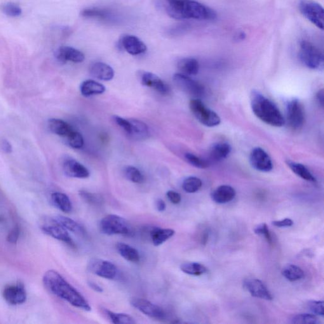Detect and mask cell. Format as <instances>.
Listing matches in <instances>:
<instances>
[{
    "label": "cell",
    "instance_id": "obj_11",
    "mask_svg": "<svg viewBox=\"0 0 324 324\" xmlns=\"http://www.w3.org/2000/svg\"><path fill=\"white\" fill-rule=\"evenodd\" d=\"M286 119L289 125L295 130L301 129L304 126V110L299 100L293 99L289 102L286 107Z\"/></svg>",
    "mask_w": 324,
    "mask_h": 324
},
{
    "label": "cell",
    "instance_id": "obj_5",
    "mask_svg": "<svg viewBox=\"0 0 324 324\" xmlns=\"http://www.w3.org/2000/svg\"><path fill=\"white\" fill-rule=\"evenodd\" d=\"M299 57L302 62L309 69H318L323 66V52L318 47L306 40L300 43Z\"/></svg>",
    "mask_w": 324,
    "mask_h": 324
},
{
    "label": "cell",
    "instance_id": "obj_29",
    "mask_svg": "<svg viewBox=\"0 0 324 324\" xmlns=\"http://www.w3.org/2000/svg\"><path fill=\"white\" fill-rule=\"evenodd\" d=\"M131 124L130 135L136 140H145L149 136V129L147 124L138 119H129Z\"/></svg>",
    "mask_w": 324,
    "mask_h": 324
},
{
    "label": "cell",
    "instance_id": "obj_4",
    "mask_svg": "<svg viewBox=\"0 0 324 324\" xmlns=\"http://www.w3.org/2000/svg\"><path fill=\"white\" fill-rule=\"evenodd\" d=\"M100 231L107 236L113 235H127L132 234L129 222L125 218L117 215H108L101 220L99 225Z\"/></svg>",
    "mask_w": 324,
    "mask_h": 324
},
{
    "label": "cell",
    "instance_id": "obj_21",
    "mask_svg": "<svg viewBox=\"0 0 324 324\" xmlns=\"http://www.w3.org/2000/svg\"><path fill=\"white\" fill-rule=\"evenodd\" d=\"M236 191L233 187L230 185H222L212 192L211 197L216 203L224 204L231 201L236 196Z\"/></svg>",
    "mask_w": 324,
    "mask_h": 324
},
{
    "label": "cell",
    "instance_id": "obj_18",
    "mask_svg": "<svg viewBox=\"0 0 324 324\" xmlns=\"http://www.w3.org/2000/svg\"><path fill=\"white\" fill-rule=\"evenodd\" d=\"M63 171L70 177L86 179L90 175V171L83 164L73 159L67 160L63 163Z\"/></svg>",
    "mask_w": 324,
    "mask_h": 324
},
{
    "label": "cell",
    "instance_id": "obj_25",
    "mask_svg": "<svg viewBox=\"0 0 324 324\" xmlns=\"http://www.w3.org/2000/svg\"><path fill=\"white\" fill-rule=\"evenodd\" d=\"M51 202L56 208L64 213H70L72 210V202L69 196L62 192H55L51 194Z\"/></svg>",
    "mask_w": 324,
    "mask_h": 324
},
{
    "label": "cell",
    "instance_id": "obj_36",
    "mask_svg": "<svg viewBox=\"0 0 324 324\" xmlns=\"http://www.w3.org/2000/svg\"><path fill=\"white\" fill-rule=\"evenodd\" d=\"M124 174L127 179L136 184H142L145 181L144 175L139 169L135 166H126L124 169Z\"/></svg>",
    "mask_w": 324,
    "mask_h": 324
},
{
    "label": "cell",
    "instance_id": "obj_9",
    "mask_svg": "<svg viewBox=\"0 0 324 324\" xmlns=\"http://www.w3.org/2000/svg\"><path fill=\"white\" fill-rule=\"evenodd\" d=\"M175 85L185 93L196 98L201 97L205 94V88L198 82L190 78L183 74H175L173 77Z\"/></svg>",
    "mask_w": 324,
    "mask_h": 324
},
{
    "label": "cell",
    "instance_id": "obj_37",
    "mask_svg": "<svg viewBox=\"0 0 324 324\" xmlns=\"http://www.w3.org/2000/svg\"><path fill=\"white\" fill-rule=\"evenodd\" d=\"M80 197L84 202L93 206H100L103 203V198L100 194L81 190L79 192Z\"/></svg>",
    "mask_w": 324,
    "mask_h": 324
},
{
    "label": "cell",
    "instance_id": "obj_8",
    "mask_svg": "<svg viewBox=\"0 0 324 324\" xmlns=\"http://www.w3.org/2000/svg\"><path fill=\"white\" fill-rule=\"evenodd\" d=\"M88 270L91 273L96 275L100 278L114 280L118 276V269L112 262L100 259L93 258L88 264Z\"/></svg>",
    "mask_w": 324,
    "mask_h": 324
},
{
    "label": "cell",
    "instance_id": "obj_51",
    "mask_svg": "<svg viewBox=\"0 0 324 324\" xmlns=\"http://www.w3.org/2000/svg\"><path fill=\"white\" fill-rule=\"evenodd\" d=\"M88 285L89 287L92 289V290L96 291V292L102 293L103 291V288L101 287L100 285H98V284L94 283V282L89 281Z\"/></svg>",
    "mask_w": 324,
    "mask_h": 324
},
{
    "label": "cell",
    "instance_id": "obj_2",
    "mask_svg": "<svg viewBox=\"0 0 324 324\" xmlns=\"http://www.w3.org/2000/svg\"><path fill=\"white\" fill-rule=\"evenodd\" d=\"M162 6L174 19L210 20L217 17L213 9L194 0H162Z\"/></svg>",
    "mask_w": 324,
    "mask_h": 324
},
{
    "label": "cell",
    "instance_id": "obj_19",
    "mask_svg": "<svg viewBox=\"0 0 324 324\" xmlns=\"http://www.w3.org/2000/svg\"><path fill=\"white\" fill-rule=\"evenodd\" d=\"M121 43L127 52L132 55H140L147 50V46L142 40L132 35L124 36Z\"/></svg>",
    "mask_w": 324,
    "mask_h": 324
},
{
    "label": "cell",
    "instance_id": "obj_17",
    "mask_svg": "<svg viewBox=\"0 0 324 324\" xmlns=\"http://www.w3.org/2000/svg\"><path fill=\"white\" fill-rule=\"evenodd\" d=\"M56 59L61 63L68 61L74 63L83 62L85 58L84 53L77 49L70 46H61L55 53Z\"/></svg>",
    "mask_w": 324,
    "mask_h": 324
},
{
    "label": "cell",
    "instance_id": "obj_26",
    "mask_svg": "<svg viewBox=\"0 0 324 324\" xmlns=\"http://www.w3.org/2000/svg\"><path fill=\"white\" fill-rule=\"evenodd\" d=\"M80 90L82 95L86 97H89V96L101 95L105 93L106 88L103 84L93 80H87L81 84Z\"/></svg>",
    "mask_w": 324,
    "mask_h": 324
},
{
    "label": "cell",
    "instance_id": "obj_24",
    "mask_svg": "<svg viewBox=\"0 0 324 324\" xmlns=\"http://www.w3.org/2000/svg\"><path fill=\"white\" fill-rule=\"evenodd\" d=\"M48 128L56 135L66 138L74 129L63 120L51 119L48 121Z\"/></svg>",
    "mask_w": 324,
    "mask_h": 324
},
{
    "label": "cell",
    "instance_id": "obj_30",
    "mask_svg": "<svg viewBox=\"0 0 324 324\" xmlns=\"http://www.w3.org/2000/svg\"><path fill=\"white\" fill-rule=\"evenodd\" d=\"M81 15L84 18H97L105 21H111L114 17L111 11L98 8L84 9L82 10Z\"/></svg>",
    "mask_w": 324,
    "mask_h": 324
},
{
    "label": "cell",
    "instance_id": "obj_3",
    "mask_svg": "<svg viewBox=\"0 0 324 324\" xmlns=\"http://www.w3.org/2000/svg\"><path fill=\"white\" fill-rule=\"evenodd\" d=\"M253 112L264 123L274 127L285 125V119L278 107L257 91H253L250 96Z\"/></svg>",
    "mask_w": 324,
    "mask_h": 324
},
{
    "label": "cell",
    "instance_id": "obj_33",
    "mask_svg": "<svg viewBox=\"0 0 324 324\" xmlns=\"http://www.w3.org/2000/svg\"><path fill=\"white\" fill-rule=\"evenodd\" d=\"M103 312L113 324H135L136 321L135 319L129 316L128 314L123 313H116V312L109 311V310H103Z\"/></svg>",
    "mask_w": 324,
    "mask_h": 324
},
{
    "label": "cell",
    "instance_id": "obj_42",
    "mask_svg": "<svg viewBox=\"0 0 324 324\" xmlns=\"http://www.w3.org/2000/svg\"><path fill=\"white\" fill-rule=\"evenodd\" d=\"M185 159L189 164H191L193 166H195L196 168L203 169L207 168L208 166L207 162L196 156L195 155L187 153V154L185 155Z\"/></svg>",
    "mask_w": 324,
    "mask_h": 324
},
{
    "label": "cell",
    "instance_id": "obj_22",
    "mask_svg": "<svg viewBox=\"0 0 324 324\" xmlns=\"http://www.w3.org/2000/svg\"><path fill=\"white\" fill-rule=\"evenodd\" d=\"M175 232L171 229H162L154 227L150 229V238L155 246H159L172 238Z\"/></svg>",
    "mask_w": 324,
    "mask_h": 324
},
{
    "label": "cell",
    "instance_id": "obj_52",
    "mask_svg": "<svg viewBox=\"0 0 324 324\" xmlns=\"http://www.w3.org/2000/svg\"><path fill=\"white\" fill-rule=\"evenodd\" d=\"M317 100H318L319 104L323 107L324 102V92L323 90L319 91V92L317 93Z\"/></svg>",
    "mask_w": 324,
    "mask_h": 324
},
{
    "label": "cell",
    "instance_id": "obj_1",
    "mask_svg": "<svg viewBox=\"0 0 324 324\" xmlns=\"http://www.w3.org/2000/svg\"><path fill=\"white\" fill-rule=\"evenodd\" d=\"M43 283L49 292L69 303L72 306L86 312L91 311V307L86 298L58 272L54 270L46 272Z\"/></svg>",
    "mask_w": 324,
    "mask_h": 324
},
{
    "label": "cell",
    "instance_id": "obj_47",
    "mask_svg": "<svg viewBox=\"0 0 324 324\" xmlns=\"http://www.w3.org/2000/svg\"><path fill=\"white\" fill-rule=\"evenodd\" d=\"M166 196L168 199V200L171 202L173 205H178L181 201V196L179 193H178L177 192L172 191H167L166 192Z\"/></svg>",
    "mask_w": 324,
    "mask_h": 324
},
{
    "label": "cell",
    "instance_id": "obj_28",
    "mask_svg": "<svg viewBox=\"0 0 324 324\" xmlns=\"http://www.w3.org/2000/svg\"><path fill=\"white\" fill-rule=\"evenodd\" d=\"M178 69L181 74L186 76H194L198 74L199 69V62L193 58H184L177 63Z\"/></svg>",
    "mask_w": 324,
    "mask_h": 324
},
{
    "label": "cell",
    "instance_id": "obj_16",
    "mask_svg": "<svg viewBox=\"0 0 324 324\" xmlns=\"http://www.w3.org/2000/svg\"><path fill=\"white\" fill-rule=\"evenodd\" d=\"M141 81L143 85L154 89L162 95H166L170 93V88L167 84L154 73L143 72L141 77Z\"/></svg>",
    "mask_w": 324,
    "mask_h": 324
},
{
    "label": "cell",
    "instance_id": "obj_32",
    "mask_svg": "<svg viewBox=\"0 0 324 324\" xmlns=\"http://www.w3.org/2000/svg\"><path fill=\"white\" fill-rule=\"evenodd\" d=\"M231 147L228 143H217L212 145L210 149V156L215 161H222L229 156Z\"/></svg>",
    "mask_w": 324,
    "mask_h": 324
},
{
    "label": "cell",
    "instance_id": "obj_13",
    "mask_svg": "<svg viewBox=\"0 0 324 324\" xmlns=\"http://www.w3.org/2000/svg\"><path fill=\"white\" fill-rule=\"evenodd\" d=\"M3 297L8 304L18 305L23 304L27 300V293L23 283L8 285L4 288Z\"/></svg>",
    "mask_w": 324,
    "mask_h": 324
},
{
    "label": "cell",
    "instance_id": "obj_23",
    "mask_svg": "<svg viewBox=\"0 0 324 324\" xmlns=\"http://www.w3.org/2000/svg\"><path fill=\"white\" fill-rule=\"evenodd\" d=\"M52 219L60 224L61 226L64 227L67 231H69L73 233L79 235V236H84L86 234L85 230L83 227L72 218L63 215H56L52 218Z\"/></svg>",
    "mask_w": 324,
    "mask_h": 324
},
{
    "label": "cell",
    "instance_id": "obj_39",
    "mask_svg": "<svg viewBox=\"0 0 324 324\" xmlns=\"http://www.w3.org/2000/svg\"><path fill=\"white\" fill-rule=\"evenodd\" d=\"M0 8L2 12L10 17H18L22 14V9L20 7L12 2H7L2 4Z\"/></svg>",
    "mask_w": 324,
    "mask_h": 324
},
{
    "label": "cell",
    "instance_id": "obj_40",
    "mask_svg": "<svg viewBox=\"0 0 324 324\" xmlns=\"http://www.w3.org/2000/svg\"><path fill=\"white\" fill-rule=\"evenodd\" d=\"M68 144L74 149H81L84 142L83 136L77 131H72L66 137Z\"/></svg>",
    "mask_w": 324,
    "mask_h": 324
},
{
    "label": "cell",
    "instance_id": "obj_53",
    "mask_svg": "<svg viewBox=\"0 0 324 324\" xmlns=\"http://www.w3.org/2000/svg\"><path fill=\"white\" fill-rule=\"evenodd\" d=\"M246 37V34L244 31H239L237 32L235 35V40L237 41H242L245 40Z\"/></svg>",
    "mask_w": 324,
    "mask_h": 324
},
{
    "label": "cell",
    "instance_id": "obj_12",
    "mask_svg": "<svg viewBox=\"0 0 324 324\" xmlns=\"http://www.w3.org/2000/svg\"><path fill=\"white\" fill-rule=\"evenodd\" d=\"M251 165L256 170L263 172H268L273 168V164L267 153L261 148H255L251 152Z\"/></svg>",
    "mask_w": 324,
    "mask_h": 324
},
{
    "label": "cell",
    "instance_id": "obj_49",
    "mask_svg": "<svg viewBox=\"0 0 324 324\" xmlns=\"http://www.w3.org/2000/svg\"><path fill=\"white\" fill-rule=\"evenodd\" d=\"M272 223L274 226L278 227H291L294 224V222L290 218H285V219L273 221Z\"/></svg>",
    "mask_w": 324,
    "mask_h": 324
},
{
    "label": "cell",
    "instance_id": "obj_31",
    "mask_svg": "<svg viewBox=\"0 0 324 324\" xmlns=\"http://www.w3.org/2000/svg\"><path fill=\"white\" fill-rule=\"evenodd\" d=\"M287 164L293 172L303 179L307 181L315 182H316V177L311 172L306 166L303 164L297 163V162L288 161Z\"/></svg>",
    "mask_w": 324,
    "mask_h": 324
},
{
    "label": "cell",
    "instance_id": "obj_7",
    "mask_svg": "<svg viewBox=\"0 0 324 324\" xmlns=\"http://www.w3.org/2000/svg\"><path fill=\"white\" fill-rule=\"evenodd\" d=\"M300 12L310 22L321 30L324 29V10L321 4L312 0H302L300 2Z\"/></svg>",
    "mask_w": 324,
    "mask_h": 324
},
{
    "label": "cell",
    "instance_id": "obj_6",
    "mask_svg": "<svg viewBox=\"0 0 324 324\" xmlns=\"http://www.w3.org/2000/svg\"><path fill=\"white\" fill-rule=\"evenodd\" d=\"M189 108L192 114L203 125L215 127L220 123V117L215 112L206 107L200 100L196 98L191 100Z\"/></svg>",
    "mask_w": 324,
    "mask_h": 324
},
{
    "label": "cell",
    "instance_id": "obj_35",
    "mask_svg": "<svg viewBox=\"0 0 324 324\" xmlns=\"http://www.w3.org/2000/svg\"><path fill=\"white\" fill-rule=\"evenodd\" d=\"M283 276L289 281L295 282L304 278L305 273L300 267L295 265H290L283 269Z\"/></svg>",
    "mask_w": 324,
    "mask_h": 324
},
{
    "label": "cell",
    "instance_id": "obj_14",
    "mask_svg": "<svg viewBox=\"0 0 324 324\" xmlns=\"http://www.w3.org/2000/svg\"><path fill=\"white\" fill-rule=\"evenodd\" d=\"M41 230L44 234L52 237L54 239L62 241L72 247L75 246L74 241L67 230L53 219H51V222L42 225Z\"/></svg>",
    "mask_w": 324,
    "mask_h": 324
},
{
    "label": "cell",
    "instance_id": "obj_34",
    "mask_svg": "<svg viewBox=\"0 0 324 324\" xmlns=\"http://www.w3.org/2000/svg\"><path fill=\"white\" fill-rule=\"evenodd\" d=\"M180 270L184 273L191 276H201L207 272V269L203 265L196 262L184 263L180 265Z\"/></svg>",
    "mask_w": 324,
    "mask_h": 324
},
{
    "label": "cell",
    "instance_id": "obj_43",
    "mask_svg": "<svg viewBox=\"0 0 324 324\" xmlns=\"http://www.w3.org/2000/svg\"><path fill=\"white\" fill-rule=\"evenodd\" d=\"M254 231L256 234L264 236L269 243H272V238L271 232H270L269 227L265 223H263V224L258 225V226L255 229Z\"/></svg>",
    "mask_w": 324,
    "mask_h": 324
},
{
    "label": "cell",
    "instance_id": "obj_20",
    "mask_svg": "<svg viewBox=\"0 0 324 324\" xmlns=\"http://www.w3.org/2000/svg\"><path fill=\"white\" fill-rule=\"evenodd\" d=\"M91 76L101 81H109L114 78V70L110 65L103 62H96L91 65Z\"/></svg>",
    "mask_w": 324,
    "mask_h": 324
},
{
    "label": "cell",
    "instance_id": "obj_38",
    "mask_svg": "<svg viewBox=\"0 0 324 324\" xmlns=\"http://www.w3.org/2000/svg\"><path fill=\"white\" fill-rule=\"evenodd\" d=\"M182 189L188 193H194L199 191L202 186V181L196 177H189L182 182Z\"/></svg>",
    "mask_w": 324,
    "mask_h": 324
},
{
    "label": "cell",
    "instance_id": "obj_50",
    "mask_svg": "<svg viewBox=\"0 0 324 324\" xmlns=\"http://www.w3.org/2000/svg\"><path fill=\"white\" fill-rule=\"evenodd\" d=\"M165 202L162 199H159L156 202V207L157 210L160 212H163L166 209Z\"/></svg>",
    "mask_w": 324,
    "mask_h": 324
},
{
    "label": "cell",
    "instance_id": "obj_45",
    "mask_svg": "<svg viewBox=\"0 0 324 324\" xmlns=\"http://www.w3.org/2000/svg\"><path fill=\"white\" fill-rule=\"evenodd\" d=\"M114 120L115 123L117 125L121 127L123 130L125 131L127 134L130 135L131 133V124L129 120L122 118V117L119 116H114Z\"/></svg>",
    "mask_w": 324,
    "mask_h": 324
},
{
    "label": "cell",
    "instance_id": "obj_46",
    "mask_svg": "<svg viewBox=\"0 0 324 324\" xmlns=\"http://www.w3.org/2000/svg\"><path fill=\"white\" fill-rule=\"evenodd\" d=\"M20 229L18 225H15L7 236L6 240L11 244H16L19 239Z\"/></svg>",
    "mask_w": 324,
    "mask_h": 324
},
{
    "label": "cell",
    "instance_id": "obj_48",
    "mask_svg": "<svg viewBox=\"0 0 324 324\" xmlns=\"http://www.w3.org/2000/svg\"><path fill=\"white\" fill-rule=\"evenodd\" d=\"M0 150L4 154H11L12 152V147L10 143L5 139L0 140Z\"/></svg>",
    "mask_w": 324,
    "mask_h": 324
},
{
    "label": "cell",
    "instance_id": "obj_15",
    "mask_svg": "<svg viewBox=\"0 0 324 324\" xmlns=\"http://www.w3.org/2000/svg\"><path fill=\"white\" fill-rule=\"evenodd\" d=\"M243 287L253 297L260 298L267 301L273 300V297L264 283L257 279H246Z\"/></svg>",
    "mask_w": 324,
    "mask_h": 324
},
{
    "label": "cell",
    "instance_id": "obj_44",
    "mask_svg": "<svg viewBox=\"0 0 324 324\" xmlns=\"http://www.w3.org/2000/svg\"><path fill=\"white\" fill-rule=\"evenodd\" d=\"M310 311L312 313L324 316V302L323 301H311L308 304Z\"/></svg>",
    "mask_w": 324,
    "mask_h": 324
},
{
    "label": "cell",
    "instance_id": "obj_41",
    "mask_svg": "<svg viewBox=\"0 0 324 324\" xmlns=\"http://www.w3.org/2000/svg\"><path fill=\"white\" fill-rule=\"evenodd\" d=\"M292 323L295 324H317L318 319L312 314H302L295 316L292 319Z\"/></svg>",
    "mask_w": 324,
    "mask_h": 324
},
{
    "label": "cell",
    "instance_id": "obj_10",
    "mask_svg": "<svg viewBox=\"0 0 324 324\" xmlns=\"http://www.w3.org/2000/svg\"><path fill=\"white\" fill-rule=\"evenodd\" d=\"M130 303L134 308L150 318L157 320H163L166 318V313L163 309L149 300L133 298L131 300Z\"/></svg>",
    "mask_w": 324,
    "mask_h": 324
},
{
    "label": "cell",
    "instance_id": "obj_27",
    "mask_svg": "<svg viewBox=\"0 0 324 324\" xmlns=\"http://www.w3.org/2000/svg\"><path fill=\"white\" fill-rule=\"evenodd\" d=\"M117 252L122 257L128 261L132 263H138L140 261V255L138 251L132 246L124 243L117 244Z\"/></svg>",
    "mask_w": 324,
    "mask_h": 324
}]
</instances>
